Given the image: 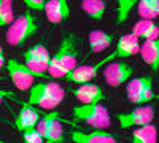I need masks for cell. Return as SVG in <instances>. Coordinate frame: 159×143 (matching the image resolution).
<instances>
[{
  "label": "cell",
  "instance_id": "obj_13",
  "mask_svg": "<svg viewBox=\"0 0 159 143\" xmlns=\"http://www.w3.org/2000/svg\"><path fill=\"white\" fill-rule=\"evenodd\" d=\"M72 94L75 96V99L81 103V105H91V103H100L105 97L103 89L97 84H80L78 87L72 89Z\"/></svg>",
  "mask_w": 159,
  "mask_h": 143
},
{
  "label": "cell",
  "instance_id": "obj_29",
  "mask_svg": "<svg viewBox=\"0 0 159 143\" xmlns=\"http://www.w3.org/2000/svg\"><path fill=\"white\" fill-rule=\"evenodd\" d=\"M0 54H3V48L2 46H0Z\"/></svg>",
  "mask_w": 159,
  "mask_h": 143
},
{
  "label": "cell",
  "instance_id": "obj_20",
  "mask_svg": "<svg viewBox=\"0 0 159 143\" xmlns=\"http://www.w3.org/2000/svg\"><path fill=\"white\" fill-rule=\"evenodd\" d=\"M130 143H157V129L156 126L147 124L137 127L134 132H132V141Z\"/></svg>",
  "mask_w": 159,
  "mask_h": 143
},
{
  "label": "cell",
  "instance_id": "obj_28",
  "mask_svg": "<svg viewBox=\"0 0 159 143\" xmlns=\"http://www.w3.org/2000/svg\"><path fill=\"white\" fill-rule=\"evenodd\" d=\"M3 65H7V62H5V56H3V54H0V69H2Z\"/></svg>",
  "mask_w": 159,
  "mask_h": 143
},
{
  "label": "cell",
  "instance_id": "obj_2",
  "mask_svg": "<svg viewBox=\"0 0 159 143\" xmlns=\"http://www.w3.org/2000/svg\"><path fill=\"white\" fill-rule=\"evenodd\" d=\"M65 99V89L57 81H38L29 89V105L54 110Z\"/></svg>",
  "mask_w": 159,
  "mask_h": 143
},
{
  "label": "cell",
  "instance_id": "obj_18",
  "mask_svg": "<svg viewBox=\"0 0 159 143\" xmlns=\"http://www.w3.org/2000/svg\"><path fill=\"white\" fill-rule=\"evenodd\" d=\"M132 35H135L139 40L142 38L143 42L147 40H154L159 37V25L153 19H140L134 24L132 27Z\"/></svg>",
  "mask_w": 159,
  "mask_h": 143
},
{
  "label": "cell",
  "instance_id": "obj_17",
  "mask_svg": "<svg viewBox=\"0 0 159 143\" xmlns=\"http://www.w3.org/2000/svg\"><path fill=\"white\" fill-rule=\"evenodd\" d=\"M140 56L151 70L156 72L159 69V37L154 40H147L140 45Z\"/></svg>",
  "mask_w": 159,
  "mask_h": 143
},
{
  "label": "cell",
  "instance_id": "obj_7",
  "mask_svg": "<svg viewBox=\"0 0 159 143\" xmlns=\"http://www.w3.org/2000/svg\"><path fill=\"white\" fill-rule=\"evenodd\" d=\"M154 116L156 111L151 105H137L127 113H118L116 119L121 129H129V127H142L151 124L154 121Z\"/></svg>",
  "mask_w": 159,
  "mask_h": 143
},
{
  "label": "cell",
  "instance_id": "obj_5",
  "mask_svg": "<svg viewBox=\"0 0 159 143\" xmlns=\"http://www.w3.org/2000/svg\"><path fill=\"white\" fill-rule=\"evenodd\" d=\"M126 94H127L129 102L135 103V105H147L148 102L159 99V96L153 89L151 76H148V75L129 80L127 86H126Z\"/></svg>",
  "mask_w": 159,
  "mask_h": 143
},
{
  "label": "cell",
  "instance_id": "obj_16",
  "mask_svg": "<svg viewBox=\"0 0 159 143\" xmlns=\"http://www.w3.org/2000/svg\"><path fill=\"white\" fill-rule=\"evenodd\" d=\"M139 53H140V40L132 34H126L123 37H119V40L116 43V48L113 51L116 59L130 57V56H135Z\"/></svg>",
  "mask_w": 159,
  "mask_h": 143
},
{
  "label": "cell",
  "instance_id": "obj_1",
  "mask_svg": "<svg viewBox=\"0 0 159 143\" xmlns=\"http://www.w3.org/2000/svg\"><path fill=\"white\" fill-rule=\"evenodd\" d=\"M78 60V48L75 35L69 34L62 38L57 51L51 56L48 65V76L49 78H64L70 70L76 67Z\"/></svg>",
  "mask_w": 159,
  "mask_h": 143
},
{
  "label": "cell",
  "instance_id": "obj_4",
  "mask_svg": "<svg viewBox=\"0 0 159 143\" xmlns=\"http://www.w3.org/2000/svg\"><path fill=\"white\" fill-rule=\"evenodd\" d=\"M73 119L84 123L92 129H100L105 131L111 124L110 113L107 107H103L102 103H91V105H76L72 110Z\"/></svg>",
  "mask_w": 159,
  "mask_h": 143
},
{
  "label": "cell",
  "instance_id": "obj_24",
  "mask_svg": "<svg viewBox=\"0 0 159 143\" xmlns=\"http://www.w3.org/2000/svg\"><path fill=\"white\" fill-rule=\"evenodd\" d=\"M15 21L13 0H0V27H7Z\"/></svg>",
  "mask_w": 159,
  "mask_h": 143
},
{
  "label": "cell",
  "instance_id": "obj_22",
  "mask_svg": "<svg viewBox=\"0 0 159 143\" xmlns=\"http://www.w3.org/2000/svg\"><path fill=\"white\" fill-rule=\"evenodd\" d=\"M135 8L142 19H156L159 16V0H139Z\"/></svg>",
  "mask_w": 159,
  "mask_h": 143
},
{
  "label": "cell",
  "instance_id": "obj_12",
  "mask_svg": "<svg viewBox=\"0 0 159 143\" xmlns=\"http://www.w3.org/2000/svg\"><path fill=\"white\" fill-rule=\"evenodd\" d=\"M70 140L73 143H118V138L115 134L94 129V131H72L70 132Z\"/></svg>",
  "mask_w": 159,
  "mask_h": 143
},
{
  "label": "cell",
  "instance_id": "obj_23",
  "mask_svg": "<svg viewBox=\"0 0 159 143\" xmlns=\"http://www.w3.org/2000/svg\"><path fill=\"white\" fill-rule=\"evenodd\" d=\"M139 0H116V24L121 25L127 21L132 8H135Z\"/></svg>",
  "mask_w": 159,
  "mask_h": 143
},
{
  "label": "cell",
  "instance_id": "obj_19",
  "mask_svg": "<svg viewBox=\"0 0 159 143\" xmlns=\"http://www.w3.org/2000/svg\"><path fill=\"white\" fill-rule=\"evenodd\" d=\"M115 40V37L108 32H103V30H91L89 32V49H91V53H102V51H107L111 43Z\"/></svg>",
  "mask_w": 159,
  "mask_h": 143
},
{
  "label": "cell",
  "instance_id": "obj_27",
  "mask_svg": "<svg viewBox=\"0 0 159 143\" xmlns=\"http://www.w3.org/2000/svg\"><path fill=\"white\" fill-rule=\"evenodd\" d=\"M5 97H15V96H13L11 92H7V91H2V89H0V105H2V103H3V99Z\"/></svg>",
  "mask_w": 159,
  "mask_h": 143
},
{
  "label": "cell",
  "instance_id": "obj_6",
  "mask_svg": "<svg viewBox=\"0 0 159 143\" xmlns=\"http://www.w3.org/2000/svg\"><path fill=\"white\" fill-rule=\"evenodd\" d=\"M24 57V64L30 72L35 73V76L38 78H48V65L51 60V54L49 51L46 49L45 45L38 43L34 45L32 48H29L25 53L22 54Z\"/></svg>",
  "mask_w": 159,
  "mask_h": 143
},
{
  "label": "cell",
  "instance_id": "obj_14",
  "mask_svg": "<svg viewBox=\"0 0 159 143\" xmlns=\"http://www.w3.org/2000/svg\"><path fill=\"white\" fill-rule=\"evenodd\" d=\"M43 11L51 24H61L70 16V7L67 0H45Z\"/></svg>",
  "mask_w": 159,
  "mask_h": 143
},
{
  "label": "cell",
  "instance_id": "obj_3",
  "mask_svg": "<svg viewBox=\"0 0 159 143\" xmlns=\"http://www.w3.org/2000/svg\"><path fill=\"white\" fill-rule=\"evenodd\" d=\"M37 30H38V24L35 18L32 16L30 11H25L18 18H15V21L8 25L5 34L7 43L11 46H19L27 42L29 38H32L37 34Z\"/></svg>",
  "mask_w": 159,
  "mask_h": 143
},
{
  "label": "cell",
  "instance_id": "obj_21",
  "mask_svg": "<svg viewBox=\"0 0 159 143\" xmlns=\"http://www.w3.org/2000/svg\"><path fill=\"white\" fill-rule=\"evenodd\" d=\"M81 10L91 19L102 21V18L105 16L107 3H105V0H81Z\"/></svg>",
  "mask_w": 159,
  "mask_h": 143
},
{
  "label": "cell",
  "instance_id": "obj_10",
  "mask_svg": "<svg viewBox=\"0 0 159 143\" xmlns=\"http://www.w3.org/2000/svg\"><path fill=\"white\" fill-rule=\"evenodd\" d=\"M7 72L15 87L19 91H29L34 86V81L37 78L34 72H30L25 67L24 62H19L16 59H10L7 62Z\"/></svg>",
  "mask_w": 159,
  "mask_h": 143
},
{
  "label": "cell",
  "instance_id": "obj_15",
  "mask_svg": "<svg viewBox=\"0 0 159 143\" xmlns=\"http://www.w3.org/2000/svg\"><path fill=\"white\" fill-rule=\"evenodd\" d=\"M42 113L38 110H35L32 105L29 103H24L21 107V110L18 111L16 114V119H15V126L19 132H24V131H29V129H35L40 118H42Z\"/></svg>",
  "mask_w": 159,
  "mask_h": 143
},
{
  "label": "cell",
  "instance_id": "obj_25",
  "mask_svg": "<svg viewBox=\"0 0 159 143\" xmlns=\"http://www.w3.org/2000/svg\"><path fill=\"white\" fill-rule=\"evenodd\" d=\"M22 134V140L24 143H45L43 137L40 135V132L37 129H29V131H24Z\"/></svg>",
  "mask_w": 159,
  "mask_h": 143
},
{
  "label": "cell",
  "instance_id": "obj_11",
  "mask_svg": "<svg viewBox=\"0 0 159 143\" xmlns=\"http://www.w3.org/2000/svg\"><path fill=\"white\" fill-rule=\"evenodd\" d=\"M113 59L115 57L111 54H108L105 59H102L100 62L94 64V65H76L73 70H70L64 76V80L69 81V83H75V84H86L91 80H94V78L97 76V73H99V70L105 65V64L111 62Z\"/></svg>",
  "mask_w": 159,
  "mask_h": 143
},
{
  "label": "cell",
  "instance_id": "obj_8",
  "mask_svg": "<svg viewBox=\"0 0 159 143\" xmlns=\"http://www.w3.org/2000/svg\"><path fill=\"white\" fill-rule=\"evenodd\" d=\"M35 129L43 137L45 143H62L64 141L62 121L59 119L57 113H54V111L43 114Z\"/></svg>",
  "mask_w": 159,
  "mask_h": 143
},
{
  "label": "cell",
  "instance_id": "obj_9",
  "mask_svg": "<svg viewBox=\"0 0 159 143\" xmlns=\"http://www.w3.org/2000/svg\"><path fill=\"white\" fill-rule=\"evenodd\" d=\"M103 78L108 86L111 87H119L121 84L127 83L132 75H134V67H130L129 64L121 62V60H111L105 64L102 67Z\"/></svg>",
  "mask_w": 159,
  "mask_h": 143
},
{
  "label": "cell",
  "instance_id": "obj_26",
  "mask_svg": "<svg viewBox=\"0 0 159 143\" xmlns=\"http://www.w3.org/2000/svg\"><path fill=\"white\" fill-rule=\"evenodd\" d=\"M25 7L29 10H34V11H43V7H45V0H24Z\"/></svg>",
  "mask_w": 159,
  "mask_h": 143
}]
</instances>
